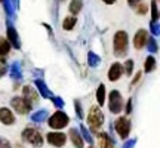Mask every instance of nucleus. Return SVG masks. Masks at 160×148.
Here are the masks:
<instances>
[{"instance_id":"nucleus-1","label":"nucleus","mask_w":160,"mask_h":148,"mask_svg":"<svg viewBox=\"0 0 160 148\" xmlns=\"http://www.w3.org/2000/svg\"><path fill=\"white\" fill-rule=\"evenodd\" d=\"M88 125L91 127V131L95 132V133H97V132L101 129V126L104 125V114L98 107H91L89 116H88Z\"/></svg>"},{"instance_id":"nucleus-2","label":"nucleus","mask_w":160,"mask_h":148,"mask_svg":"<svg viewBox=\"0 0 160 148\" xmlns=\"http://www.w3.org/2000/svg\"><path fill=\"white\" fill-rule=\"evenodd\" d=\"M22 139L33 147H42V144H43V138L40 135V132L33 129V127H27L22 132Z\"/></svg>"},{"instance_id":"nucleus-3","label":"nucleus","mask_w":160,"mask_h":148,"mask_svg":"<svg viewBox=\"0 0 160 148\" xmlns=\"http://www.w3.org/2000/svg\"><path fill=\"white\" fill-rule=\"evenodd\" d=\"M128 51V34L125 31H119L114 37V52L117 57H123Z\"/></svg>"},{"instance_id":"nucleus-4","label":"nucleus","mask_w":160,"mask_h":148,"mask_svg":"<svg viewBox=\"0 0 160 148\" xmlns=\"http://www.w3.org/2000/svg\"><path fill=\"white\" fill-rule=\"evenodd\" d=\"M68 116L62 111H57V113L52 116L51 119H49V126H51L52 129H62L65 126L68 125Z\"/></svg>"},{"instance_id":"nucleus-5","label":"nucleus","mask_w":160,"mask_h":148,"mask_svg":"<svg viewBox=\"0 0 160 148\" xmlns=\"http://www.w3.org/2000/svg\"><path fill=\"white\" fill-rule=\"evenodd\" d=\"M12 108L15 110L18 114H27L31 110V107H30V104L24 99L22 96H15L13 99H12Z\"/></svg>"},{"instance_id":"nucleus-6","label":"nucleus","mask_w":160,"mask_h":148,"mask_svg":"<svg viewBox=\"0 0 160 148\" xmlns=\"http://www.w3.org/2000/svg\"><path fill=\"white\" fill-rule=\"evenodd\" d=\"M110 110H111V113H120L122 108H123V99L120 96V93L117 91H113L110 93Z\"/></svg>"},{"instance_id":"nucleus-7","label":"nucleus","mask_w":160,"mask_h":148,"mask_svg":"<svg viewBox=\"0 0 160 148\" xmlns=\"http://www.w3.org/2000/svg\"><path fill=\"white\" fill-rule=\"evenodd\" d=\"M116 131H117L120 138L126 139L128 135H129V132H131V123H129V120L126 119V117L117 119V121H116Z\"/></svg>"},{"instance_id":"nucleus-8","label":"nucleus","mask_w":160,"mask_h":148,"mask_svg":"<svg viewBox=\"0 0 160 148\" xmlns=\"http://www.w3.org/2000/svg\"><path fill=\"white\" fill-rule=\"evenodd\" d=\"M46 138H48V142L53 147H62L67 141V136L61 132H51V133L46 135Z\"/></svg>"},{"instance_id":"nucleus-9","label":"nucleus","mask_w":160,"mask_h":148,"mask_svg":"<svg viewBox=\"0 0 160 148\" xmlns=\"http://www.w3.org/2000/svg\"><path fill=\"white\" fill-rule=\"evenodd\" d=\"M22 93H24L22 98L30 104V107H33L34 104H37L39 95H37V92H36L31 86H25V87H24V91H22Z\"/></svg>"},{"instance_id":"nucleus-10","label":"nucleus","mask_w":160,"mask_h":148,"mask_svg":"<svg viewBox=\"0 0 160 148\" xmlns=\"http://www.w3.org/2000/svg\"><path fill=\"white\" fill-rule=\"evenodd\" d=\"M147 40H148V33L145 31V30H139L135 36V40H133V43H135V47L137 49H142L144 45L147 43Z\"/></svg>"},{"instance_id":"nucleus-11","label":"nucleus","mask_w":160,"mask_h":148,"mask_svg":"<svg viewBox=\"0 0 160 148\" xmlns=\"http://www.w3.org/2000/svg\"><path fill=\"white\" fill-rule=\"evenodd\" d=\"M0 121L3 123V125H13V121H15V117H13V114L11 113V110L9 108H0Z\"/></svg>"},{"instance_id":"nucleus-12","label":"nucleus","mask_w":160,"mask_h":148,"mask_svg":"<svg viewBox=\"0 0 160 148\" xmlns=\"http://www.w3.org/2000/svg\"><path fill=\"white\" fill-rule=\"evenodd\" d=\"M70 138H71V142L74 144L76 148H83V145H85V141H83V138H82V135H80V132L77 131V129H70Z\"/></svg>"},{"instance_id":"nucleus-13","label":"nucleus","mask_w":160,"mask_h":148,"mask_svg":"<svg viewBox=\"0 0 160 148\" xmlns=\"http://www.w3.org/2000/svg\"><path fill=\"white\" fill-rule=\"evenodd\" d=\"M98 139H99L101 148H114V141H113V138L110 136L108 133H99Z\"/></svg>"},{"instance_id":"nucleus-14","label":"nucleus","mask_w":160,"mask_h":148,"mask_svg":"<svg viewBox=\"0 0 160 148\" xmlns=\"http://www.w3.org/2000/svg\"><path fill=\"white\" fill-rule=\"evenodd\" d=\"M122 73H123V68H122V65L120 64H113L111 65V68H110V73H108V79L111 80V81H114V80H119L120 76H122Z\"/></svg>"},{"instance_id":"nucleus-15","label":"nucleus","mask_w":160,"mask_h":148,"mask_svg":"<svg viewBox=\"0 0 160 148\" xmlns=\"http://www.w3.org/2000/svg\"><path fill=\"white\" fill-rule=\"evenodd\" d=\"M11 49V43H8V40L0 37V57H5Z\"/></svg>"},{"instance_id":"nucleus-16","label":"nucleus","mask_w":160,"mask_h":148,"mask_svg":"<svg viewBox=\"0 0 160 148\" xmlns=\"http://www.w3.org/2000/svg\"><path fill=\"white\" fill-rule=\"evenodd\" d=\"M46 117H48V111L46 110H40V111H37V113L33 114V121H43V120H46Z\"/></svg>"},{"instance_id":"nucleus-17","label":"nucleus","mask_w":160,"mask_h":148,"mask_svg":"<svg viewBox=\"0 0 160 148\" xmlns=\"http://www.w3.org/2000/svg\"><path fill=\"white\" fill-rule=\"evenodd\" d=\"M80 9H82V0H73L71 5H70V12L77 15L80 12Z\"/></svg>"},{"instance_id":"nucleus-18","label":"nucleus","mask_w":160,"mask_h":148,"mask_svg":"<svg viewBox=\"0 0 160 148\" xmlns=\"http://www.w3.org/2000/svg\"><path fill=\"white\" fill-rule=\"evenodd\" d=\"M97 98H98V104H99V105H104V101H105V87H104V85H101L98 87Z\"/></svg>"},{"instance_id":"nucleus-19","label":"nucleus","mask_w":160,"mask_h":148,"mask_svg":"<svg viewBox=\"0 0 160 148\" xmlns=\"http://www.w3.org/2000/svg\"><path fill=\"white\" fill-rule=\"evenodd\" d=\"M36 85H37V87L40 89V92H42V95H43V96H46V98H51L52 96V93L49 92V89H48V87L43 85V81L37 80V81H36Z\"/></svg>"},{"instance_id":"nucleus-20","label":"nucleus","mask_w":160,"mask_h":148,"mask_svg":"<svg viewBox=\"0 0 160 148\" xmlns=\"http://www.w3.org/2000/svg\"><path fill=\"white\" fill-rule=\"evenodd\" d=\"M8 36H9V40H11L12 43L18 47V46H19V43H18V36H17L15 30L12 28V27H9V28H8Z\"/></svg>"},{"instance_id":"nucleus-21","label":"nucleus","mask_w":160,"mask_h":148,"mask_svg":"<svg viewBox=\"0 0 160 148\" xmlns=\"http://www.w3.org/2000/svg\"><path fill=\"white\" fill-rule=\"evenodd\" d=\"M74 24H76V18L70 17V18H65V19H64L62 27H64V30H71V28H73V25H74Z\"/></svg>"},{"instance_id":"nucleus-22","label":"nucleus","mask_w":160,"mask_h":148,"mask_svg":"<svg viewBox=\"0 0 160 148\" xmlns=\"http://www.w3.org/2000/svg\"><path fill=\"white\" fill-rule=\"evenodd\" d=\"M80 131H82V135H83V141H86V142H89L92 145V136H91V133L88 132V129H86L85 126H80Z\"/></svg>"},{"instance_id":"nucleus-23","label":"nucleus","mask_w":160,"mask_h":148,"mask_svg":"<svg viewBox=\"0 0 160 148\" xmlns=\"http://www.w3.org/2000/svg\"><path fill=\"white\" fill-rule=\"evenodd\" d=\"M154 65H156V59L153 57H148L147 58V62H145V71H151V70L154 68Z\"/></svg>"},{"instance_id":"nucleus-24","label":"nucleus","mask_w":160,"mask_h":148,"mask_svg":"<svg viewBox=\"0 0 160 148\" xmlns=\"http://www.w3.org/2000/svg\"><path fill=\"white\" fill-rule=\"evenodd\" d=\"M0 148H11V142L6 138L0 136Z\"/></svg>"},{"instance_id":"nucleus-25","label":"nucleus","mask_w":160,"mask_h":148,"mask_svg":"<svg viewBox=\"0 0 160 148\" xmlns=\"http://www.w3.org/2000/svg\"><path fill=\"white\" fill-rule=\"evenodd\" d=\"M132 68H133V62H132V61H128V62L125 64V70H126V74H128V76L132 74Z\"/></svg>"},{"instance_id":"nucleus-26","label":"nucleus","mask_w":160,"mask_h":148,"mask_svg":"<svg viewBox=\"0 0 160 148\" xmlns=\"http://www.w3.org/2000/svg\"><path fill=\"white\" fill-rule=\"evenodd\" d=\"M137 11H138V13H145V12H147V5H145V3H142V2H139Z\"/></svg>"},{"instance_id":"nucleus-27","label":"nucleus","mask_w":160,"mask_h":148,"mask_svg":"<svg viewBox=\"0 0 160 148\" xmlns=\"http://www.w3.org/2000/svg\"><path fill=\"white\" fill-rule=\"evenodd\" d=\"M76 114H77V117H79V119L83 117V113H82V105L79 104V101H76Z\"/></svg>"},{"instance_id":"nucleus-28","label":"nucleus","mask_w":160,"mask_h":148,"mask_svg":"<svg viewBox=\"0 0 160 148\" xmlns=\"http://www.w3.org/2000/svg\"><path fill=\"white\" fill-rule=\"evenodd\" d=\"M6 70H8V67H6L5 61H3V59H0V77L6 73Z\"/></svg>"},{"instance_id":"nucleus-29","label":"nucleus","mask_w":160,"mask_h":148,"mask_svg":"<svg viewBox=\"0 0 160 148\" xmlns=\"http://www.w3.org/2000/svg\"><path fill=\"white\" fill-rule=\"evenodd\" d=\"M53 102H55V105L59 107V108H62L64 107V102H62V99H61V98H55V99H53Z\"/></svg>"},{"instance_id":"nucleus-30","label":"nucleus","mask_w":160,"mask_h":148,"mask_svg":"<svg viewBox=\"0 0 160 148\" xmlns=\"http://www.w3.org/2000/svg\"><path fill=\"white\" fill-rule=\"evenodd\" d=\"M131 110H132V101H129L128 105H126V113H131Z\"/></svg>"},{"instance_id":"nucleus-31","label":"nucleus","mask_w":160,"mask_h":148,"mask_svg":"<svg viewBox=\"0 0 160 148\" xmlns=\"http://www.w3.org/2000/svg\"><path fill=\"white\" fill-rule=\"evenodd\" d=\"M128 2H129V5H131V6H135L139 0H128Z\"/></svg>"},{"instance_id":"nucleus-32","label":"nucleus","mask_w":160,"mask_h":148,"mask_svg":"<svg viewBox=\"0 0 160 148\" xmlns=\"http://www.w3.org/2000/svg\"><path fill=\"white\" fill-rule=\"evenodd\" d=\"M104 2H105L107 5H113V3H114L116 0H104Z\"/></svg>"},{"instance_id":"nucleus-33","label":"nucleus","mask_w":160,"mask_h":148,"mask_svg":"<svg viewBox=\"0 0 160 148\" xmlns=\"http://www.w3.org/2000/svg\"><path fill=\"white\" fill-rule=\"evenodd\" d=\"M89 148H93V145H91V147H89Z\"/></svg>"},{"instance_id":"nucleus-34","label":"nucleus","mask_w":160,"mask_h":148,"mask_svg":"<svg viewBox=\"0 0 160 148\" xmlns=\"http://www.w3.org/2000/svg\"><path fill=\"white\" fill-rule=\"evenodd\" d=\"M0 2H2V0H0Z\"/></svg>"}]
</instances>
